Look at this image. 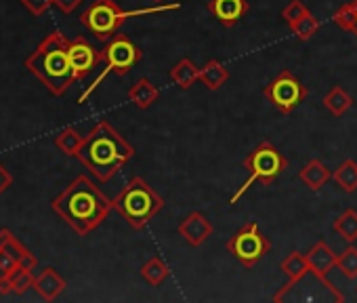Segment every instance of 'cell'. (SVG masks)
Returning <instances> with one entry per match:
<instances>
[{"label":"cell","mask_w":357,"mask_h":303,"mask_svg":"<svg viewBox=\"0 0 357 303\" xmlns=\"http://www.w3.org/2000/svg\"><path fill=\"white\" fill-rule=\"evenodd\" d=\"M51 207L78 236L97 230L114 209L112 200L86 175H78Z\"/></svg>","instance_id":"6da1fadb"},{"label":"cell","mask_w":357,"mask_h":303,"mask_svg":"<svg viewBox=\"0 0 357 303\" xmlns=\"http://www.w3.org/2000/svg\"><path fill=\"white\" fill-rule=\"evenodd\" d=\"M135 156V147L107 122L99 120L84 137L78 152V161L103 184H107L128 161Z\"/></svg>","instance_id":"7a4b0ae2"},{"label":"cell","mask_w":357,"mask_h":303,"mask_svg":"<svg viewBox=\"0 0 357 303\" xmlns=\"http://www.w3.org/2000/svg\"><path fill=\"white\" fill-rule=\"evenodd\" d=\"M68 47L70 40L61 32H53L26 59V70L32 72L53 95H63L76 82Z\"/></svg>","instance_id":"3957f363"},{"label":"cell","mask_w":357,"mask_h":303,"mask_svg":"<svg viewBox=\"0 0 357 303\" xmlns=\"http://www.w3.org/2000/svg\"><path fill=\"white\" fill-rule=\"evenodd\" d=\"M112 205L132 230H143L164 209V198L143 177H132Z\"/></svg>","instance_id":"277c9868"},{"label":"cell","mask_w":357,"mask_h":303,"mask_svg":"<svg viewBox=\"0 0 357 303\" xmlns=\"http://www.w3.org/2000/svg\"><path fill=\"white\" fill-rule=\"evenodd\" d=\"M178 9H181V3H168V5H158V7H147V9H137V11H122L114 0H95V3L80 15V22L95 38L112 40L118 34L120 26L130 17L178 11Z\"/></svg>","instance_id":"5b68a950"},{"label":"cell","mask_w":357,"mask_h":303,"mask_svg":"<svg viewBox=\"0 0 357 303\" xmlns=\"http://www.w3.org/2000/svg\"><path fill=\"white\" fill-rule=\"evenodd\" d=\"M288 167V161L282 152L269 143V141H261L250 154L244 158V169L248 171V179L242 184V188L229 198V205H236L248 190L255 182L263 184V186H271L273 182H278V177L286 171Z\"/></svg>","instance_id":"8992f818"},{"label":"cell","mask_w":357,"mask_h":303,"mask_svg":"<svg viewBox=\"0 0 357 303\" xmlns=\"http://www.w3.org/2000/svg\"><path fill=\"white\" fill-rule=\"evenodd\" d=\"M101 55H103V61H105V70H101V74L91 82V87L78 97V103H84L99 89V84L107 78L109 72H114L118 76H126L143 57L141 49L128 36H124V34H116L112 40H107V45L101 51Z\"/></svg>","instance_id":"52a82bcc"},{"label":"cell","mask_w":357,"mask_h":303,"mask_svg":"<svg viewBox=\"0 0 357 303\" xmlns=\"http://www.w3.org/2000/svg\"><path fill=\"white\" fill-rule=\"evenodd\" d=\"M227 251L238 259L244 267H255L259 261H263L269 251H271V240L261 232L259 223L250 221L242 226L229 240H227Z\"/></svg>","instance_id":"ba28073f"},{"label":"cell","mask_w":357,"mask_h":303,"mask_svg":"<svg viewBox=\"0 0 357 303\" xmlns=\"http://www.w3.org/2000/svg\"><path fill=\"white\" fill-rule=\"evenodd\" d=\"M265 99L282 114H292L309 97L307 87L290 70H282L263 91Z\"/></svg>","instance_id":"9c48e42d"},{"label":"cell","mask_w":357,"mask_h":303,"mask_svg":"<svg viewBox=\"0 0 357 303\" xmlns=\"http://www.w3.org/2000/svg\"><path fill=\"white\" fill-rule=\"evenodd\" d=\"M336 253L330 249V244L326 240H317L309 251H307V261H309V267H311V274L315 276L317 282L324 284V288H328L332 293V297L336 301H344V295L328 280V272L332 267H336Z\"/></svg>","instance_id":"30bf717a"},{"label":"cell","mask_w":357,"mask_h":303,"mask_svg":"<svg viewBox=\"0 0 357 303\" xmlns=\"http://www.w3.org/2000/svg\"><path fill=\"white\" fill-rule=\"evenodd\" d=\"M68 53H70V64H72V70H74L76 80L86 78V76L103 61L101 51H97V49H95L86 38H82V36L70 40Z\"/></svg>","instance_id":"8fae6325"},{"label":"cell","mask_w":357,"mask_h":303,"mask_svg":"<svg viewBox=\"0 0 357 303\" xmlns=\"http://www.w3.org/2000/svg\"><path fill=\"white\" fill-rule=\"evenodd\" d=\"M280 269H282V274L288 278V282L273 295V301H282L284 299V295L288 293V290H292L307 274H311V267H309V261H307V255H303L301 251H292V253H288V257H284L282 259V263H280Z\"/></svg>","instance_id":"7c38bea8"},{"label":"cell","mask_w":357,"mask_h":303,"mask_svg":"<svg viewBox=\"0 0 357 303\" xmlns=\"http://www.w3.org/2000/svg\"><path fill=\"white\" fill-rule=\"evenodd\" d=\"M176 232H178V236H181L190 246H200V244H204L213 236L215 230H213V223L208 221L206 215L194 211L181 223H178Z\"/></svg>","instance_id":"4fadbf2b"},{"label":"cell","mask_w":357,"mask_h":303,"mask_svg":"<svg viewBox=\"0 0 357 303\" xmlns=\"http://www.w3.org/2000/svg\"><path fill=\"white\" fill-rule=\"evenodd\" d=\"M208 13L223 26L231 28L248 13V0H211L206 5Z\"/></svg>","instance_id":"5bb4252c"},{"label":"cell","mask_w":357,"mask_h":303,"mask_svg":"<svg viewBox=\"0 0 357 303\" xmlns=\"http://www.w3.org/2000/svg\"><path fill=\"white\" fill-rule=\"evenodd\" d=\"M66 286H68L66 278L55 267H45L34 280V288L45 301H55L66 290Z\"/></svg>","instance_id":"9a60e30c"},{"label":"cell","mask_w":357,"mask_h":303,"mask_svg":"<svg viewBox=\"0 0 357 303\" xmlns=\"http://www.w3.org/2000/svg\"><path fill=\"white\" fill-rule=\"evenodd\" d=\"M298 179L311 190V192H317L321 190L330 179H332V171L317 158L309 161L301 171H298Z\"/></svg>","instance_id":"2e32d148"},{"label":"cell","mask_w":357,"mask_h":303,"mask_svg":"<svg viewBox=\"0 0 357 303\" xmlns=\"http://www.w3.org/2000/svg\"><path fill=\"white\" fill-rule=\"evenodd\" d=\"M158 97H160V91L149 78H139L128 89V101L135 103L139 110H147L149 105H153L158 101Z\"/></svg>","instance_id":"e0dca14e"},{"label":"cell","mask_w":357,"mask_h":303,"mask_svg":"<svg viewBox=\"0 0 357 303\" xmlns=\"http://www.w3.org/2000/svg\"><path fill=\"white\" fill-rule=\"evenodd\" d=\"M198 80H200L206 89H211V91H219V89L229 80V70H227L221 61L211 59V61H206V66H204V68H200V76H198Z\"/></svg>","instance_id":"ac0fdd59"},{"label":"cell","mask_w":357,"mask_h":303,"mask_svg":"<svg viewBox=\"0 0 357 303\" xmlns=\"http://www.w3.org/2000/svg\"><path fill=\"white\" fill-rule=\"evenodd\" d=\"M200 76V68H196V64L190 57H183L172 70H170V80L178 87V89H190Z\"/></svg>","instance_id":"d6986e66"},{"label":"cell","mask_w":357,"mask_h":303,"mask_svg":"<svg viewBox=\"0 0 357 303\" xmlns=\"http://www.w3.org/2000/svg\"><path fill=\"white\" fill-rule=\"evenodd\" d=\"M334 232L349 244L357 242V211L355 209H344L336 219H334Z\"/></svg>","instance_id":"ffe728a7"},{"label":"cell","mask_w":357,"mask_h":303,"mask_svg":"<svg viewBox=\"0 0 357 303\" xmlns=\"http://www.w3.org/2000/svg\"><path fill=\"white\" fill-rule=\"evenodd\" d=\"M332 179L334 184L347 192V194H353L357 190V165L353 161H342L334 171H332Z\"/></svg>","instance_id":"44dd1931"},{"label":"cell","mask_w":357,"mask_h":303,"mask_svg":"<svg viewBox=\"0 0 357 303\" xmlns=\"http://www.w3.org/2000/svg\"><path fill=\"white\" fill-rule=\"evenodd\" d=\"M332 22L347 34H353L357 38V0L344 3L332 13Z\"/></svg>","instance_id":"7402d4cb"},{"label":"cell","mask_w":357,"mask_h":303,"mask_svg":"<svg viewBox=\"0 0 357 303\" xmlns=\"http://www.w3.org/2000/svg\"><path fill=\"white\" fill-rule=\"evenodd\" d=\"M55 145L63 152V154L76 158V156H78V152H80V147L84 145V135H80V131L74 128V126H66L63 131L57 133Z\"/></svg>","instance_id":"603a6c76"},{"label":"cell","mask_w":357,"mask_h":303,"mask_svg":"<svg viewBox=\"0 0 357 303\" xmlns=\"http://www.w3.org/2000/svg\"><path fill=\"white\" fill-rule=\"evenodd\" d=\"M324 105H326V110H328L330 114H334V116H344L347 110L353 105V97H351L342 87L336 84V87H332V89L326 93Z\"/></svg>","instance_id":"cb8c5ba5"},{"label":"cell","mask_w":357,"mask_h":303,"mask_svg":"<svg viewBox=\"0 0 357 303\" xmlns=\"http://www.w3.org/2000/svg\"><path fill=\"white\" fill-rule=\"evenodd\" d=\"M168 274H170L168 265H166V263L162 261V257H158V255L149 257V259L141 265V278H143L147 284H151V286H160V284L168 278Z\"/></svg>","instance_id":"d4e9b609"},{"label":"cell","mask_w":357,"mask_h":303,"mask_svg":"<svg viewBox=\"0 0 357 303\" xmlns=\"http://www.w3.org/2000/svg\"><path fill=\"white\" fill-rule=\"evenodd\" d=\"M34 269H28L24 265H17L11 274H9V286H11V293L15 295H24L28 288H34V280L36 276L32 274Z\"/></svg>","instance_id":"484cf974"},{"label":"cell","mask_w":357,"mask_h":303,"mask_svg":"<svg viewBox=\"0 0 357 303\" xmlns=\"http://www.w3.org/2000/svg\"><path fill=\"white\" fill-rule=\"evenodd\" d=\"M336 267H338V272L344 278H349V280H355L357 278V246L355 244H349L336 257Z\"/></svg>","instance_id":"4316f807"},{"label":"cell","mask_w":357,"mask_h":303,"mask_svg":"<svg viewBox=\"0 0 357 303\" xmlns=\"http://www.w3.org/2000/svg\"><path fill=\"white\" fill-rule=\"evenodd\" d=\"M290 30H292V34H294L298 40L307 43V40H311V38L317 34V30H319V22L309 13L307 17H303V20H298L296 24H292V26H290Z\"/></svg>","instance_id":"83f0119b"},{"label":"cell","mask_w":357,"mask_h":303,"mask_svg":"<svg viewBox=\"0 0 357 303\" xmlns=\"http://www.w3.org/2000/svg\"><path fill=\"white\" fill-rule=\"evenodd\" d=\"M311 11H309V7L303 3V0H290V3L284 7V11H282V20H284V24L290 28L292 24H296L298 20H303V17H307Z\"/></svg>","instance_id":"f1b7e54d"},{"label":"cell","mask_w":357,"mask_h":303,"mask_svg":"<svg viewBox=\"0 0 357 303\" xmlns=\"http://www.w3.org/2000/svg\"><path fill=\"white\" fill-rule=\"evenodd\" d=\"M20 3H22L32 15L40 17V15H45V13L49 11V7L53 5V0H20Z\"/></svg>","instance_id":"f546056e"},{"label":"cell","mask_w":357,"mask_h":303,"mask_svg":"<svg viewBox=\"0 0 357 303\" xmlns=\"http://www.w3.org/2000/svg\"><path fill=\"white\" fill-rule=\"evenodd\" d=\"M53 5H55L61 13L70 15L72 11H76V9L82 5V0H53Z\"/></svg>","instance_id":"4dcf8cb0"},{"label":"cell","mask_w":357,"mask_h":303,"mask_svg":"<svg viewBox=\"0 0 357 303\" xmlns=\"http://www.w3.org/2000/svg\"><path fill=\"white\" fill-rule=\"evenodd\" d=\"M13 186V175L7 171L5 165H0V194H5Z\"/></svg>","instance_id":"1f68e13d"},{"label":"cell","mask_w":357,"mask_h":303,"mask_svg":"<svg viewBox=\"0 0 357 303\" xmlns=\"http://www.w3.org/2000/svg\"><path fill=\"white\" fill-rule=\"evenodd\" d=\"M11 293V286H9V272L0 265V295H7Z\"/></svg>","instance_id":"d6a6232c"},{"label":"cell","mask_w":357,"mask_h":303,"mask_svg":"<svg viewBox=\"0 0 357 303\" xmlns=\"http://www.w3.org/2000/svg\"><path fill=\"white\" fill-rule=\"evenodd\" d=\"M20 265H24V267H28V269H34L36 265H38V259H36V255H32L30 251L20 259Z\"/></svg>","instance_id":"836d02e7"},{"label":"cell","mask_w":357,"mask_h":303,"mask_svg":"<svg viewBox=\"0 0 357 303\" xmlns=\"http://www.w3.org/2000/svg\"><path fill=\"white\" fill-rule=\"evenodd\" d=\"M153 3H162V0H153Z\"/></svg>","instance_id":"e575fe53"}]
</instances>
